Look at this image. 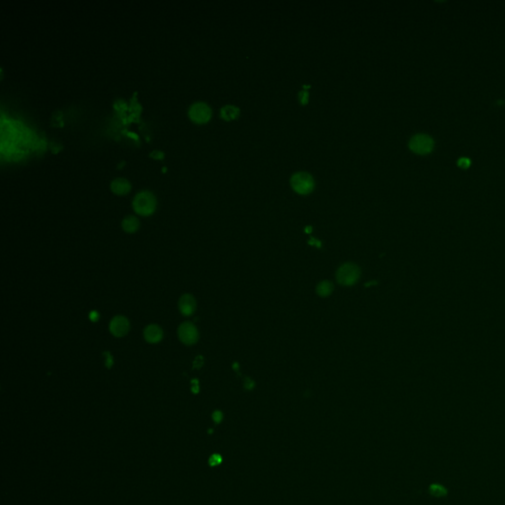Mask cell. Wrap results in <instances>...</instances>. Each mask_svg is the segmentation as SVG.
I'll use <instances>...</instances> for the list:
<instances>
[{
  "label": "cell",
  "mask_w": 505,
  "mask_h": 505,
  "mask_svg": "<svg viewBox=\"0 0 505 505\" xmlns=\"http://www.w3.org/2000/svg\"><path fill=\"white\" fill-rule=\"evenodd\" d=\"M157 205L155 195L149 190H141L137 192L132 200L133 210L142 216L151 215Z\"/></svg>",
  "instance_id": "6da1fadb"
},
{
  "label": "cell",
  "mask_w": 505,
  "mask_h": 505,
  "mask_svg": "<svg viewBox=\"0 0 505 505\" xmlns=\"http://www.w3.org/2000/svg\"><path fill=\"white\" fill-rule=\"evenodd\" d=\"M104 356H106V360H105V365L107 366V368H111L112 364H113V359H112V356L109 352L106 351L104 352Z\"/></svg>",
  "instance_id": "2e32d148"
},
{
  "label": "cell",
  "mask_w": 505,
  "mask_h": 505,
  "mask_svg": "<svg viewBox=\"0 0 505 505\" xmlns=\"http://www.w3.org/2000/svg\"><path fill=\"white\" fill-rule=\"evenodd\" d=\"M332 284L329 281H322L319 283L317 287V292L320 296L326 297L328 296L332 291Z\"/></svg>",
  "instance_id": "4fadbf2b"
},
{
  "label": "cell",
  "mask_w": 505,
  "mask_h": 505,
  "mask_svg": "<svg viewBox=\"0 0 505 505\" xmlns=\"http://www.w3.org/2000/svg\"><path fill=\"white\" fill-rule=\"evenodd\" d=\"M143 336L149 343H158L163 338V329L158 325H148L143 330Z\"/></svg>",
  "instance_id": "9c48e42d"
},
{
  "label": "cell",
  "mask_w": 505,
  "mask_h": 505,
  "mask_svg": "<svg viewBox=\"0 0 505 505\" xmlns=\"http://www.w3.org/2000/svg\"><path fill=\"white\" fill-rule=\"evenodd\" d=\"M291 185L296 192L307 194L314 188V180L307 173H297L291 178Z\"/></svg>",
  "instance_id": "3957f363"
},
{
  "label": "cell",
  "mask_w": 505,
  "mask_h": 505,
  "mask_svg": "<svg viewBox=\"0 0 505 505\" xmlns=\"http://www.w3.org/2000/svg\"><path fill=\"white\" fill-rule=\"evenodd\" d=\"M429 492L435 497H444L447 495V489L439 483H432L429 486Z\"/></svg>",
  "instance_id": "5bb4252c"
},
{
  "label": "cell",
  "mask_w": 505,
  "mask_h": 505,
  "mask_svg": "<svg viewBox=\"0 0 505 505\" xmlns=\"http://www.w3.org/2000/svg\"><path fill=\"white\" fill-rule=\"evenodd\" d=\"M110 189L112 192H114L115 194H118V195H122V194H125L127 193L129 190H130V182L128 181V180L124 179V178H115L114 180H112L110 181Z\"/></svg>",
  "instance_id": "30bf717a"
},
{
  "label": "cell",
  "mask_w": 505,
  "mask_h": 505,
  "mask_svg": "<svg viewBox=\"0 0 505 505\" xmlns=\"http://www.w3.org/2000/svg\"><path fill=\"white\" fill-rule=\"evenodd\" d=\"M299 97H300L301 103H302L303 105L307 104V101H308V93H307V92H300V93H299Z\"/></svg>",
  "instance_id": "44dd1931"
},
{
  "label": "cell",
  "mask_w": 505,
  "mask_h": 505,
  "mask_svg": "<svg viewBox=\"0 0 505 505\" xmlns=\"http://www.w3.org/2000/svg\"><path fill=\"white\" fill-rule=\"evenodd\" d=\"M434 142L432 138L426 134H416L409 141V148L416 154L425 155L432 151Z\"/></svg>",
  "instance_id": "5b68a950"
},
{
  "label": "cell",
  "mask_w": 505,
  "mask_h": 505,
  "mask_svg": "<svg viewBox=\"0 0 505 505\" xmlns=\"http://www.w3.org/2000/svg\"><path fill=\"white\" fill-rule=\"evenodd\" d=\"M221 463H222V457H221V455H219L217 453L211 455L208 459V464L211 467H216V466L220 465Z\"/></svg>",
  "instance_id": "9a60e30c"
},
{
  "label": "cell",
  "mask_w": 505,
  "mask_h": 505,
  "mask_svg": "<svg viewBox=\"0 0 505 505\" xmlns=\"http://www.w3.org/2000/svg\"><path fill=\"white\" fill-rule=\"evenodd\" d=\"M89 319L92 322H97L100 319V315L97 311H91V313L89 314Z\"/></svg>",
  "instance_id": "ffe728a7"
},
{
  "label": "cell",
  "mask_w": 505,
  "mask_h": 505,
  "mask_svg": "<svg viewBox=\"0 0 505 505\" xmlns=\"http://www.w3.org/2000/svg\"><path fill=\"white\" fill-rule=\"evenodd\" d=\"M150 157L154 158V159H163L164 157V152H162L161 150H153L150 154H149Z\"/></svg>",
  "instance_id": "d6986e66"
},
{
  "label": "cell",
  "mask_w": 505,
  "mask_h": 505,
  "mask_svg": "<svg viewBox=\"0 0 505 505\" xmlns=\"http://www.w3.org/2000/svg\"><path fill=\"white\" fill-rule=\"evenodd\" d=\"M130 325L128 320L123 316H115L113 317L108 325L109 331L115 337L124 336L129 330Z\"/></svg>",
  "instance_id": "52a82bcc"
},
{
  "label": "cell",
  "mask_w": 505,
  "mask_h": 505,
  "mask_svg": "<svg viewBox=\"0 0 505 505\" xmlns=\"http://www.w3.org/2000/svg\"><path fill=\"white\" fill-rule=\"evenodd\" d=\"M202 364H203V359H202V357H201V356H197V357L195 358L194 362H193V366H194V368H199V367H201V365H202Z\"/></svg>",
  "instance_id": "7402d4cb"
},
{
  "label": "cell",
  "mask_w": 505,
  "mask_h": 505,
  "mask_svg": "<svg viewBox=\"0 0 505 505\" xmlns=\"http://www.w3.org/2000/svg\"><path fill=\"white\" fill-rule=\"evenodd\" d=\"M360 277V268L355 263H344L336 271V280L342 285H353Z\"/></svg>",
  "instance_id": "7a4b0ae2"
},
{
  "label": "cell",
  "mask_w": 505,
  "mask_h": 505,
  "mask_svg": "<svg viewBox=\"0 0 505 505\" xmlns=\"http://www.w3.org/2000/svg\"><path fill=\"white\" fill-rule=\"evenodd\" d=\"M196 309V301L191 294H183L179 300V310L181 315L191 316Z\"/></svg>",
  "instance_id": "ba28073f"
},
{
  "label": "cell",
  "mask_w": 505,
  "mask_h": 505,
  "mask_svg": "<svg viewBox=\"0 0 505 505\" xmlns=\"http://www.w3.org/2000/svg\"><path fill=\"white\" fill-rule=\"evenodd\" d=\"M458 165H459V167H461V168H463V169H467V168H469V165H470V161H469V158L462 157V158H460V159H459V161H458Z\"/></svg>",
  "instance_id": "e0dca14e"
},
{
  "label": "cell",
  "mask_w": 505,
  "mask_h": 505,
  "mask_svg": "<svg viewBox=\"0 0 505 505\" xmlns=\"http://www.w3.org/2000/svg\"><path fill=\"white\" fill-rule=\"evenodd\" d=\"M178 334L180 340L186 345H192L198 340V330L196 326L189 322H184L180 325Z\"/></svg>",
  "instance_id": "8992f818"
},
{
  "label": "cell",
  "mask_w": 505,
  "mask_h": 505,
  "mask_svg": "<svg viewBox=\"0 0 505 505\" xmlns=\"http://www.w3.org/2000/svg\"><path fill=\"white\" fill-rule=\"evenodd\" d=\"M212 419L215 423H220L223 419V414L220 410H215L213 413H212Z\"/></svg>",
  "instance_id": "ac0fdd59"
},
{
  "label": "cell",
  "mask_w": 505,
  "mask_h": 505,
  "mask_svg": "<svg viewBox=\"0 0 505 505\" xmlns=\"http://www.w3.org/2000/svg\"><path fill=\"white\" fill-rule=\"evenodd\" d=\"M121 226H122L123 231L126 233H135L139 229L140 223H139V220L137 217H135L133 215H129V216H126L122 220Z\"/></svg>",
  "instance_id": "8fae6325"
},
{
  "label": "cell",
  "mask_w": 505,
  "mask_h": 505,
  "mask_svg": "<svg viewBox=\"0 0 505 505\" xmlns=\"http://www.w3.org/2000/svg\"><path fill=\"white\" fill-rule=\"evenodd\" d=\"M239 113H240L239 108L237 107H234V106H231V105L223 107L221 108V110H220L221 117L224 118L225 120L235 119V118H237L239 116Z\"/></svg>",
  "instance_id": "7c38bea8"
},
{
  "label": "cell",
  "mask_w": 505,
  "mask_h": 505,
  "mask_svg": "<svg viewBox=\"0 0 505 505\" xmlns=\"http://www.w3.org/2000/svg\"><path fill=\"white\" fill-rule=\"evenodd\" d=\"M188 116L195 123H204L211 116V108L203 102H195L188 108Z\"/></svg>",
  "instance_id": "277c9868"
}]
</instances>
